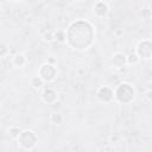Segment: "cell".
I'll return each instance as SVG.
<instances>
[{
	"instance_id": "5b68a950",
	"label": "cell",
	"mask_w": 152,
	"mask_h": 152,
	"mask_svg": "<svg viewBox=\"0 0 152 152\" xmlns=\"http://www.w3.org/2000/svg\"><path fill=\"white\" fill-rule=\"evenodd\" d=\"M135 52L140 58H150L152 56V40L150 39H142L137 44Z\"/></svg>"
},
{
	"instance_id": "7402d4cb",
	"label": "cell",
	"mask_w": 152,
	"mask_h": 152,
	"mask_svg": "<svg viewBox=\"0 0 152 152\" xmlns=\"http://www.w3.org/2000/svg\"><path fill=\"white\" fill-rule=\"evenodd\" d=\"M75 1H81V0H75Z\"/></svg>"
},
{
	"instance_id": "277c9868",
	"label": "cell",
	"mask_w": 152,
	"mask_h": 152,
	"mask_svg": "<svg viewBox=\"0 0 152 152\" xmlns=\"http://www.w3.org/2000/svg\"><path fill=\"white\" fill-rule=\"evenodd\" d=\"M57 74H58V70L56 68L55 64H51L49 62L42 64L38 69V75L46 82V83H50L52 81L56 80L57 77Z\"/></svg>"
},
{
	"instance_id": "d6986e66",
	"label": "cell",
	"mask_w": 152,
	"mask_h": 152,
	"mask_svg": "<svg viewBox=\"0 0 152 152\" xmlns=\"http://www.w3.org/2000/svg\"><path fill=\"white\" fill-rule=\"evenodd\" d=\"M115 34H116V36H122V34H124V31H122V30H116V31H115Z\"/></svg>"
},
{
	"instance_id": "8992f818",
	"label": "cell",
	"mask_w": 152,
	"mask_h": 152,
	"mask_svg": "<svg viewBox=\"0 0 152 152\" xmlns=\"http://www.w3.org/2000/svg\"><path fill=\"white\" fill-rule=\"evenodd\" d=\"M96 96L101 102L108 103L114 99V90L107 86H102L97 89L96 91Z\"/></svg>"
},
{
	"instance_id": "ac0fdd59",
	"label": "cell",
	"mask_w": 152,
	"mask_h": 152,
	"mask_svg": "<svg viewBox=\"0 0 152 152\" xmlns=\"http://www.w3.org/2000/svg\"><path fill=\"white\" fill-rule=\"evenodd\" d=\"M46 62H49V63H51V64H55V63H56V61H55V58H52V57H49Z\"/></svg>"
},
{
	"instance_id": "3957f363",
	"label": "cell",
	"mask_w": 152,
	"mask_h": 152,
	"mask_svg": "<svg viewBox=\"0 0 152 152\" xmlns=\"http://www.w3.org/2000/svg\"><path fill=\"white\" fill-rule=\"evenodd\" d=\"M17 141L21 150L31 151L36 147L38 142V137L32 129H24L21 134L19 135V138L17 139Z\"/></svg>"
},
{
	"instance_id": "9c48e42d",
	"label": "cell",
	"mask_w": 152,
	"mask_h": 152,
	"mask_svg": "<svg viewBox=\"0 0 152 152\" xmlns=\"http://www.w3.org/2000/svg\"><path fill=\"white\" fill-rule=\"evenodd\" d=\"M108 10H109V7H108L107 2H104V1H97V2H95L94 6H93V12H94V14H95L96 17H99V18L104 17V15L108 13Z\"/></svg>"
},
{
	"instance_id": "8fae6325",
	"label": "cell",
	"mask_w": 152,
	"mask_h": 152,
	"mask_svg": "<svg viewBox=\"0 0 152 152\" xmlns=\"http://www.w3.org/2000/svg\"><path fill=\"white\" fill-rule=\"evenodd\" d=\"M44 83H45V81H44L39 75H36V76H33V77L31 78V86H32L34 89L42 88V87L44 86Z\"/></svg>"
},
{
	"instance_id": "5bb4252c",
	"label": "cell",
	"mask_w": 152,
	"mask_h": 152,
	"mask_svg": "<svg viewBox=\"0 0 152 152\" xmlns=\"http://www.w3.org/2000/svg\"><path fill=\"white\" fill-rule=\"evenodd\" d=\"M55 40H57L58 43L66 42V31L65 30H57V31H55Z\"/></svg>"
},
{
	"instance_id": "6da1fadb",
	"label": "cell",
	"mask_w": 152,
	"mask_h": 152,
	"mask_svg": "<svg viewBox=\"0 0 152 152\" xmlns=\"http://www.w3.org/2000/svg\"><path fill=\"white\" fill-rule=\"evenodd\" d=\"M95 32L89 21L76 20L71 23L66 30V43L74 50H87L94 42Z\"/></svg>"
},
{
	"instance_id": "ba28073f",
	"label": "cell",
	"mask_w": 152,
	"mask_h": 152,
	"mask_svg": "<svg viewBox=\"0 0 152 152\" xmlns=\"http://www.w3.org/2000/svg\"><path fill=\"white\" fill-rule=\"evenodd\" d=\"M110 64L115 69H122L127 64V56L122 52H115L110 58Z\"/></svg>"
},
{
	"instance_id": "44dd1931",
	"label": "cell",
	"mask_w": 152,
	"mask_h": 152,
	"mask_svg": "<svg viewBox=\"0 0 152 152\" xmlns=\"http://www.w3.org/2000/svg\"><path fill=\"white\" fill-rule=\"evenodd\" d=\"M8 1H13V2H17V1H21V0H8Z\"/></svg>"
},
{
	"instance_id": "52a82bcc",
	"label": "cell",
	"mask_w": 152,
	"mask_h": 152,
	"mask_svg": "<svg viewBox=\"0 0 152 152\" xmlns=\"http://www.w3.org/2000/svg\"><path fill=\"white\" fill-rule=\"evenodd\" d=\"M40 99L46 104H53L58 100V94L52 88H45L40 94Z\"/></svg>"
},
{
	"instance_id": "e0dca14e",
	"label": "cell",
	"mask_w": 152,
	"mask_h": 152,
	"mask_svg": "<svg viewBox=\"0 0 152 152\" xmlns=\"http://www.w3.org/2000/svg\"><path fill=\"white\" fill-rule=\"evenodd\" d=\"M8 52H10V48H8V46H7L5 43H2V44L0 45V56L4 58V57H5V56L8 53Z\"/></svg>"
},
{
	"instance_id": "7a4b0ae2",
	"label": "cell",
	"mask_w": 152,
	"mask_h": 152,
	"mask_svg": "<svg viewBox=\"0 0 152 152\" xmlns=\"http://www.w3.org/2000/svg\"><path fill=\"white\" fill-rule=\"evenodd\" d=\"M134 96H135V90L133 86L127 82L120 83L114 90V99L122 104L131 103L134 100Z\"/></svg>"
},
{
	"instance_id": "7c38bea8",
	"label": "cell",
	"mask_w": 152,
	"mask_h": 152,
	"mask_svg": "<svg viewBox=\"0 0 152 152\" xmlns=\"http://www.w3.org/2000/svg\"><path fill=\"white\" fill-rule=\"evenodd\" d=\"M21 132H23V131H21L19 127L12 126V127L8 128V137H10L11 139H13V140H17V139L19 138V135L21 134Z\"/></svg>"
},
{
	"instance_id": "ffe728a7",
	"label": "cell",
	"mask_w": 152,
	"mask_h": 152,
	"mask_svg": "<svg viewBox=\"0 0 152 152\" xmlns=\"http://www.w3.org/2000/svg\"><path fill=\"white\" fill-rule=\"evenodd\" d=\"M147 89H148L150 91H152V81H151V82L147 84Z\"/></svg>"
},
{
	"instance_id": "2e32d148",
	"label": "cell",
	"mask_w": 152,
	"mask_h": 152,
	"mask_svg": "<svg viewBox=\"0 0 152 152\" xmlns=\"http://www.w3.org/2000/svg\"><path fill=\"white\" fill-rule=\"evenodd\" d=\"M43 39H44V42H48V43L55 40V32H51V31L45 32V33L43 34Z\"/></svg>"
},
{
	"instance_id": "30bf717a",
	"label": "cell",
	"mask_w": 152,
	"mask_h": 152,
	"mask_svg": "<svg viewBox=\"0 0 152 152\" xmlns=\"http://www.w3.org/2000/svg\"><path fill=\"white\" fill-rule=\"evenodd\" d=\"M12 64L17 68H21L26 64V57L23 53H15L12 57Z\"/></svg>"
},
{
	"instance_id": "4fadbf2b",
	"label": "cell",
	"mask_w": 152,
	"mask_h": 152,
	"mask_svg": "<svg viewBox=\"0 0 152 152\" xmlns=\"http://www.w3.org/2000/svg\"><path fill=\"white\" fill-rule=\"evenodd\" d=\"M50 122L52 125H61L63 122V115L61 113H57V112L51 113V115H50Z\"/></svg>"
},
{
	"instance_id": "9a60e30c",
	"label": "cell",
	"mask_w": 152,
	"mask_h": 152,
	"mask_svg": "<svg viewBox=\"0 0 152 152\" xmlns=\"http://www.w3.org/2000/svg\"><path fill=\"white\" fill-rule=\"evenodd\" d=\"M140 59H141V58L138 56L137 52L129 53V55L127 56V64H129V65H135V64H138V63L140 62Z\"/></svg>"
}]
</instances>
